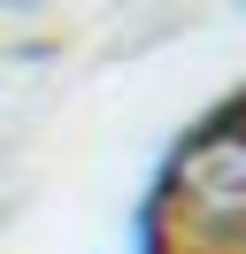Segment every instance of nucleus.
<instances>
[{"label": "nucleus", "instance_id": "1", "mask_svg": "<svg viewBox=\"0 0 246 254\" xmlns=\"http://www.w3.org/2000/svg\"><path fill=\"white\" fill-rule=\"evenodd\" d=\"M169 254H246V108H223L169 154L162 177Z\"/></svg>", "mask_w": 246, "mask_h": 254}]
</instances>
